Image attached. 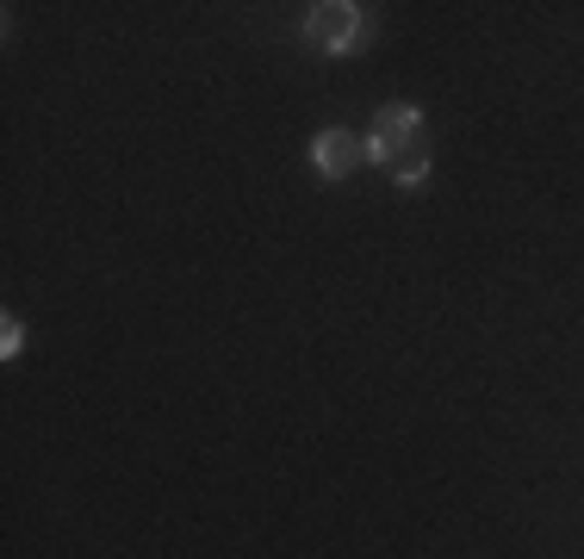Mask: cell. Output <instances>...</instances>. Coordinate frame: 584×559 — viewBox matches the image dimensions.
Returning a JSON list of instances; mask_svg holds the SVG:
<instances>
[{
  "mask_svg": "<svg viewBox=\"0 0 584 559\" xmlns=\"http://www.w3.org/2000/svg\"><path fill=\"white\" fill-rule=\"evenodd\" d=\"M305 32H311L318 50H348V44L361 38V7L355 0H318L305 13Z\"/></svg>",
  "mask_w": 584,
  "mask_h": 559,
  "instance_id": "obj_1",
  "label": "cell"
},
{
  "mask_svg": "<svg viewBox=\"0 0 584 559\" xmlns=\"http://www.w3.org/2000/svg\"><path fill=\"white\" fill-rule=\"evenodd\" d=\"M355 162H361V144H355L343 125H336V131H318V144H311V169L324 174V181H343Z\"/></svg>",
  "mask_w": 584,
  "mask_h": 559,
  "instance_id": "obj_3",
  "label": "cell"
},
{
  "mask_svg": "<svg viewBox=\"0 0 584 559\" xmlns=\"http://www.w3.org/2000/svg\"><path fill=\"white\" fill-rule=\"evenodd\" d=\"M25 348V330H20V318H7V330H0V355H7V361H13V355H20Z\"/></svg>",
  "mask_w": 584,
  "mask_h": 559,
  "instance_id": "obj_5",
  "label": "cell"
},
{
  "mask_svg": "<svg viewBox=\"0 0 584 559\" xmlns=\"http://www.w3.org/2000/svg\"><path fill=\"white\" fill-rule=\"evenodd\" d=\"M417 137H423V112H417L411 100H392V107L373 112V144H368V156L386 169V156L405 150V144H417Z\"/></svg>",
  "mask_w": 584,
  "mask_h": 559,
  "instance_id": "obj_2",
  "label": "cell"
},
{
  "mask_svg": "<svg viewBox=\"0 0 584 559\" xmlns=\"http://www.w3.org/2000/svg\"><path fill=\"white\" fill-rule=\"evenodd\" d=\"M386 174H392V181H405V187H417V181L430 174V137H417V144H405V150H392Z\"/></svg>",
  "mask_w": 584,
  "mask_h": 559,
  "instance_id": "obj_4",
  "label": "cell"
}]
</instances>
